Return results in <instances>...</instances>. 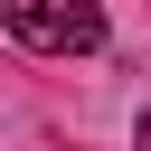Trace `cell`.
<instances>
[{
  "label": "cell",
  "mask_w": 151,
  "mask_h": 151,
  "mask_svg": "<svg viewBox=\"0 0 151 151\" xmlns=\"http://www.w3.org/2000/svg\"><path fill=\"white\" fill-rule=\"evenodd\" d=\"M9 38L38 47V57H85L104 47V0H0Z\"/></svg>",
  "instance_id": "6da1fadb"
},
{
  "label": "cell",
  "mask_w": 151,
  "mask_h": 151,
  "mask_svg": "<svg viewBox=\"0 0 151 151\" xmlns=\"http://www.w3.org/2000/svg\"><path fill=\"white\" fill-rule=\"evenodd\" d=\"M132 151H151V113H142V132H132Z\"/></svg>",
  "instance_id": "7a4b0ae2"
}]
</instances>
